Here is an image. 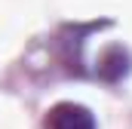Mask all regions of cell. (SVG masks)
Masks as SVG:
<instances>
[{
	"label": "cell",
	"instance_id": "cell-1",
	"mask_svg": "<svg viewBox=\"0 0 132 129\" xmlns=\"http://www.w3.org/2000/svg\"><path fill=\"white\" fill-rule=\"evenodd\" d=\"M46 129H98L95 123V114L86 108V104H77V101H59L46 111Z\"/></svg>",
	"mask_w": 132,
	"mask_h": 129
}]
</instances>
